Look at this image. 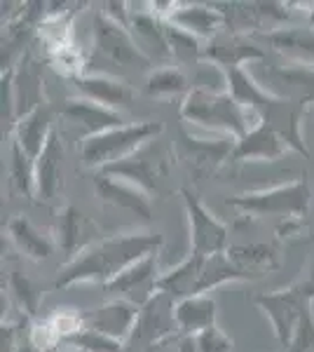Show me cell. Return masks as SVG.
<instances>
[{"mask_svg": "<svg viewBox=\"0 0 314 352\" xmlns=\"http://www.w3.org/2000/svg\"><path fill=\"white\" fill-rule=\"evenodd\" d=\"M162 235L159 232H120V235L104 237L101 242H96L94 247H89L87 252H82L73 261H66L59 268L54 287L56 289H68L82 285V282H96V285H108L111 280H115L120 272H124L129 265H134L136 261L157 254V249L162 247Z\"/></svg>", "mask_w": 314, "mask_h": 352, "instance_id": "cell-1", "label": "cell"}, {"mask_svg": "<svg viewBox=\"0 0 314 352\" xmlns=\"http://www.w3.org/2000/svg\"><path fill=\"white\" fill-rule=\"evenodd\" d=\"M181 118L197 127L235 139H242L251 127L258 124V118L242 109L230 92H207L195 87L181 104Z\"/></svg>", "mask_w": 314, "mask_h": 352, "instance_id": "cell-2", "label": "cell"}, {"mask_svg": "<svg viewBox=\"0 0 314 352\" xmlns=\"http://www.w3.org/2000/svg\"><path fill=\"white\" fill-rule=\"evenodd\" d=\"M162 132H164V124L155 120L122 124V127L108 129L104 134L82 139V144H80V157H82L85 167L101 172V169L129 157L131 153H136L150 139H157Z\"/></svg>", "mask_w": 314, "mask_h": 352, "instance_id": "cell-3", "label": "cell"}, {"mask_svg": "<svg viewBox=\"0 0 314 352\" xmlns=\"http://www.w3.org/2000/svg\"><path fill=\"white\" fill-rule=\"evenodd\" d=\"M171 169H174V148L157 136L141 146L136 153H131L129 157L101 169V174L129 181L141 190H146L148 195H162Z\"/></svg>", "mask_w": 314, "mask_h": 352, "instance_id": "cell-4", "label": "cell"}, {"mask_svg": "<svg viewBox=\"0 0 314 352\" xmlns=\"http://www.w3.org/2000/svg\"><path fill=\"white\" fill-rule=\"evenodd\" d=\"M312 200V190L307 176L291 184L272 186L262 190H249L242 195L227 197V207L237 209L249 217H279V219H302Z\"/></svg>", "mask_w": 314, "mask_h": 352, "instance_id": "cell-5", "label": "cell"}, {"mask_svg": "<svg viewBox=\"0 0 314 352\" xmlns=\"http://www.w3.org/2000/svg\"><path fill=\"white\" fill-rule=\"evenodd\" d=\"M94 50L101 59H106L113 66L139 68V71H148L155 66L141 52V47L131 38L129 28L113 21L104 12H96L94 16Z\"/></svg>", "mask_w": 314, "mask_h": 352, "instance_id": "cell-6", "label": "cell"}, {"mask_svg": "<svg viewBox=\"0 0 314 352\" xmlns=\"http://www.w3.org/2000/svg\"><path fill=\"white\" fill-rule=\"evenodd\" d=\"M188 214V223H190V254L197 256H214V254L227 252V240L230 232L227 226L223 223L199 202V197L190 190H181Z\"/></svg>", "mask_w": 314, "mask_h": 352, "instance_id": "cell-7", "label": "cell"}, {"mask_svg": "<svg viewBox=\"0 0 314 352\" xmlns=\"http://www.w3.org/2000/svg\"><path fill=\"white\" fill-rule=\"evenodd\" d=\"M225 14V31L249 36V31L267 28L265 33L284 28L291 19V5L287 3H216Z\"/></svg>", "mask_w": 314, "mask_h": 352, "instance_id": "cell-8", "label": "cell"}, {"mask_svg": "<svg viewBox=\"0 0 314 352\" xmlns=\"http://www.w3.org/2000/svg\"><path fill=\"white\" fill-rule=\"evenodd\" d=\"M254 303L267 315L272 329H275L277 340L287 350L295 336V329H298L302 310H305V305H312L310 300L300 296V292L293 285L289 289H282V292L260 294V296L254 298Z\"/></svg>", "mask_w": 314, "mask_h": 352, "instance_id": "cell-9", "label": "cell"}, {"mask_svg": "<svg viewBox=\"0 0 314 352\" xmlns=\"http://www.w3.org/2000/svg\"><path fill=\"white\" fill-rule=\"evenodd\" d=\"M237 139L235 136H216V139H197L181 129L179 134V155L183 157L190 167V172L207 179V176L218 172L221 164H225L232 157Z\"/></svg>", "mask_w": 314, "mask_h": 352, "instance_id": "cell-10", "label": "cell"}, {"mask_svg": "<svg viewBox=\"0 0 314 352\" xmlns=\"http://www.w3.org/2000/svg\"><path fill=\"white\" fill-rule=\"evenodd\" d=\"M265 59V50L258 43H254L249 36L242 33H232L223 28L216 33L211 41L204 43L202 61L223 68V71H232V68H244L249 61H262Z\"/></svg>", "mask_w": 314, "mask_h": 352, "instance_id": "cell-11", "label": "cell"}, {"mask_svg": "<svg viewBox=\"0 0 314 352\" xmlns=\"http://www.w3.org/2000/svg\"><path fill=\"white\" fill-rule=\"evenodd\" d=\"M101 240H104V235H101L99 223L92 217L80 212L73 204H68L59 212V219H56V244L68 256V261L80 256V254L87 252L89 247H94Z\"/></svg>", "mask_w": 314, "mask_h": 352, "instance_id": "cell-12", "label": "cell"}, {"mask_svg": "<svg viewBox=\"0 0 314 352\" xmlns=\"http://www.w3.org/2000/svg\"><path fill=\"white\" fill-rule=\"evenodd\" d=\"M262 89L300 106L314 104V66L293 64V61L282 66H267Z\"/></svg>", "mask_w": 314, "mask_h": 352, "instance_id": "cell-13", "label": "cell"}, {"mask_svg": "<svg viewBox=\"0 0 314 352\" xmlns=\"http://www.w3.org/2000/svg\"><path fill=\"white\" fill-rule=\"evenodd\" d=\"M157 254L136 261L134 265H129L124 272H120L115 280H111L106 285V292L117 294V298H124L129 303L144 305L157 294V282L162 275H157Z\"/></svg>", "mask_w": 314, "mask_h": 352, "instance_id": "cell-14", "label": "cell"}, {"mask_svg": "<svg viewBox=\"0 0 314 352\" xmlns=\"http://www.w3.org/2000/svg\"><path fill=\"white\" fill-rule=\"evenodd\" d=\"M94 188H96V195L101 197V202L108 204V207H115V209H122V212L134 214V217H139L144 223H150L153 221L150 195H148L146 190H141L139 186L129 184V181H122V179H115V176H106V174L96 172Z\"/></svg>", "mask_w": 314, "mask_h": 352, "instance_id": "cell-15", "label": "cell"}, {"mask_svg": "<svg viewBox=\"0 0 314 352\" xmlns=\"http://www.w3.org/2000/svg\"><path fill=\"white\" fill-rule=\"evenodd\" d=\"M141 308L124 298H115L108 300V303L99 305L94 310L82 312V324L87 329H94V331L104 333V336H111L115 340H129L131 331L136 327V320H139Z\"/></svg>", "mask_w": 314, "mask_h": 352, "instance_id": "cell-16", "label": "cell"}, {"mask_svg": "<svg viewBox=\"0 0 314 352\" xmlns=\"http://www.w3.org/2000/svg\"><path fill=\"white\" fill-rule=\"evenodd\" d=\"M73 85L82 99H89L113 111L127 109L136 99V92L129 82H124L122 78L108 76V73H82V76L73 78Z\"/></svg>", "mask_w": 314, "mask_h": 352, "instance_id": "cell-17", "label": "cell"}, {"mask_svg": "<svg viewBox=\"0 0 314 352\" xmlns=\"http://www.w3.org/2000/svg\"><path fill=\"white\" fill-rule=\"evenodd\" d=\"M129 33L136 41V45L141 47V52H144L153 64L169 66V61H174L171 59L169 43H167V31H164V19H159L153 10L150 12H148V10H139V12L131 10Z\"/></svg>", "mask_w": 314, "mask_h": 352, "instance_id": "cell-18", "label": "cell"}, {"mask_svg": "<svg viewBox=\"0 0 314 352\" xmlns=\"http://www.w3.org/2000/svg\"><path fill=\"white\" fill-rule=\"evenodd\" d=\"M174 305L176 300H171L167 294L157 292L148 303L141 308L136 327L131 331L129 340H139V343H155L162 336L179 331L174 317Z\"/></svg>", "mask_w": 314, "mask_h": 352, "instance_id": "cell-19", "label": "cell"}, {"mask_svg": "<svg viewBox=\"0 0 314 352\" xmlns=\"http://www.w3.org/2000/svg\"><path fill=\"white\" fill-rule=\"evenodd\" d=\"M61 116H64L66 120L76 122L78 127L85 132V139L127 124L120 111L106 109V106L94 104V101H89V99H82V96L68 99L64 104V109H61Z\"/></svg>", "mask_w": 314, "mask_h": 352, "instance_id": "cell-20", "label": "cell"}, {"mask_svg": "<svg viewBox=\"0 0 314 352\" xmlns=\"http://www.w3.org/2000/svg\"><path fill=\"white\" fill-rule=\"evenodd\" d=\"M287 153H291V148L284 144L282 136L258 122L242 139H237L230 162H254V160L272 162L279 160L282 155H287Z\"/></svg>", "mask_w": 314, "mask_h": 352, "instance_id": "cell-21", "label": "cell"}, {"mask_svg": "<svg viewBox=\"0 0 314 352\" xmlns=\"http://www.w3.org/2000/svg\"><path fill=\"white\" fill-rule=\"evenodd\" d=\"M61 174H64V144L61 134L52 132L47 146L36 157V197L40 202H49L61 188Z\"/></svg>", "mask_w": 314, "mask_h": 352, "instance_id": "cell-22", "label": "cell"}, {"mask_svg": "<svg viewBox=\"0 0 314 352\" xmlns=\"http://www.w3.org/2000/svg\"><path fill=\"white\" fill-rule=\"evenodd\" d=\"M14 141L26 151V155H31L33 160L43 153V148L47 146L49 136L54 132V113L52 106L45 101L38 109H33L31 113H26L24 118H19L14 124Z\"/></svg>", "mask_w": 314, "mask_h": 352, "instance_id": "cell-23", "label": "cell"}, {"mask_svg": "<svg viewBox=\"0 0 314 352\" xmlns=\"http://www.w3.org/2000/svg\"><path fill=\"white\" fill-rule=\"evenodd\" d=\"M169 24L183 28V31L197 36L199 41H211L216 33L225 28V14L216 5H176L174 12L169 14Z\"/></svg>", "mask_w": 314, "mask_h": 352, "instance_id": "cell-24", "label": "cell"}, {"mask_svg": "<svg viewBox=\"0 0 314 352\" xmlns=\"http://www.w3.org/2000/svg\"><path fill=\"white\" fill-rule=\"evenodd\" d=\"M262 41L275 52L284 54L293 64L314 66V28L312 26H284L262 33Z\"/></svg>", "mask_w": 314, "mask_h": 352, "instance_id": "cell-25", "label": "cell"}, {"mask_svg": "<svg viewBox=\"0 0 314 352\" xmlns=\"http://www.w3.org/2000/svg\"><path fill=\"white\" fill-rule=\"evenodd\" d=\"M12 73V99H14V111L16 120L24 118L26 113L38 109L40 104H45L43 96V76H40L38 66L33 64L28 56H24L16 68H10Z\"/></svg>", "mask_w": 314, "mask_h": 352, "instance_id": "cell-26", "label": "cell"}, {"mask_svg": "<svg viewBox=\"0 0 314 352\" xmlns=\"http://www.w3.org/2000/svg\"><path fill=\"white\" fill-rule=\"evenodd\" d=\"M216 300L207 296V294H199V296L183 298L174 305V317L176 327H179L181 336H197L204 329L216 327Z\"/></svg>", "mask_w": 314, "mask_h": 352, "instance_id": "cell-27", "label": "cell"}, {"mask_svg": "<svg viewBox=\"0 0 314 352\" xmlns=\"http://www.w3.org/2000/svg\"><path fill=\"white\" fill-rule=\"evenodd\" d=\"M204 256L190 254L186 261H181L174 270L164 272L157 282V292L167 294L171 300H183L190 296H197V282H199V272H202Z\"/></svg>", "mask_w": 314, "mask_h": 352, "instance_id": "cell-28", "label": "cell"}, {"mask_svg": "<svg viewBox=\"0 0 314 352\" xmlns=\"http://www.w3.org/2000/svg\"><path fill=\"white\" fill-rule=\"evenodd\" d=\"M8 235L14 242V247L31 261H45L52 256L54 252V240L47 232L38 230L24 217H14L8 221Z\"/></svg>", "mask_w": 314, "mask_h": 352, "instance_id": "cell-29", "label": "cell"}, {"mask_svg": "<svg viewBox=\"0 0 314 352\" xmlns=\"http://www.w3.org/2000/svg\"><path fill=\"white\" fill-rule=\"evenodd\" d=\"M242 280H256V275L244 270L242 265H237L227 252L204 256L202 272H199V282H197V296L225 285V282H242Z\"/></svg>", "mask_w": 314, "mask_h": 352, "instance_id": "cell-30", "label": "cell"}, {"mask_svg": "<svg viewBox=\"0 0 314 352\" xmlns=\"http://www.w3.org/2000/svg\"><path fill=\"white\" fill-rule=\"evenodd\" d=\"M227 254L237 265L254 272L256 277L279 268V252L272 244H237V247L227 249Z\"/></svg>", "mask_w": 314, "mask_h": 352, "instance_id": "cell-31", "label": "cell"}, {"mask_svg": "<svg viewBox=\"0 0 314 352\" xmlns=\"http://www.w3.org/2000/svg\"><path fill=\"white\" fill-rule=\"evenodd\" d=\"M146 89L150 96H159V99H164V96H186L190 94V85H188V78L186 73L181 71L179 66L169 64V66H162V68H155V71H150V76H148V82H146Z\"/></svg>", "mask_w": 314, "mask_h": 352, "instance_id": "cell-32", "label": "cell"}, {"mask_svg": "<svg viewBox=\"0 0 314 352\" xmlns=\"http://www.w3.org/2000/svg\"><path fill=\"white\" fill-rule=\"evenodd\" d=\"M164 31H167V43L171 50V59L176 64H202L204 45L197 36L183 31V28L164 21Z\"/></svg>", "mask_w": 314, "mask_h": 352, "instance_id": "cell-33", "label": "cell"}, {"mask_svg": "<svg viewBox=\"0 0 314 352\" xmlns=\"http://www.w3.org/2000/svg\"><path fill=\"white\" fill-rule=\"evenodd\" d=\"M10 181L21 195L36 197V160L26 155L16 141H12L10 148Z\"/></svg>", "mask_w": 314, "mask_h": 352, "instance_id": "cell-34", "label": "cell"}, {"mask_svg": "<svg viewBox=\"0 0 314 352\" xmlns=\"http://www.w3.org/2000/svg\"><path fill=\"white\" fill-rule=\"evenodd\" d=\"M64 343L76 348L78 352H122V340L104 336V333L94 331V329H87V327H82L80 331L64 338Z\"/></svg>", "mask_w": 314, "mask_h": 352, "instance_id": "cell-35", "label": "cell"}, {"mask_svg": "<svg viewBox=\"0 0 314 352\" xmlns=\"http://www.w3.org/2000/svg\"><path fill=\"white\" fill-rule=\"evenodd\" d=\"M8 289L14 296L16 305H19L26 315H36V310L40 305V292L26 275H21L19 270H12L8 277Z\"/></svg>", "mask_w": 314, "mask_h": 352, "instance_id": "cell-36", "label": "cell"}, {"mask_svg": "<svg viewBox=\"0 0 314 352\" xmlns=\"http://www.w3.org/2000/svg\"><path fill=\"white\" fill-rule=\"evenodd\" d=\"M197 352H232V340L227 333H223L218 327L204 329L195 336Z\"/></svg>", "mask_w": 314, "mask_h": 352, "instance_id": "cell-37", "label": "cell"}, {"mask_svg": "<svg viewBox=\"0 0 314 352\" xmlns=\"http://www.w3.org/2000/svg\"><path fill=\"white\" fill-rule=\"evenodd\" d=\"M293 287L298 289L302 298H307L310 303H314V263L310 265V268H307V272L300 277L298 282H295Z\"/></svg>", "mask_w": 314, "mask_h": 352, "instance_id": "cell-38", "label": "cell"}, {"mask_svg": "<svg viewBox=\"0 0 314 352\" xmlns=\"http://www.w3.org/2000/svg\"><path fill=\"white\" fill-rule=\"evenodd\" d=\"M300 228H302L300 219H284L282 223L277 226V237H279V240H289V237L298 235Z\"/></svg>", "mask_w": 314, "mask_h": 352, "instance_id": "cell-39", "label": "cell"}, {"mask_svg": "<svg viewBox=\"0 0 314 352\" xmlns=\"http://www.w3.org/2000/svg\"><path fill=\"white\" fill-rule=\"evenodd\" d=\"M16 343H19V331L14 324H3V352H16Z\"/></svg>", "mask_w": 314, "mask_h": 352, "instance_id": "cell-40", "label": "cell"}, {"mask_svg": "<svg viewBox=\"0 0 314 352\" xmlns=\"http://www.w3.org/2000/svg\"><path fill=\"white\" fill-rule=\"evenodd\" d=\"M176 352H197V343H195V336H181L179 350H176Z\"/></svg>", "mask_w": 314, "mask_h": 352, "instance_id": "cell-41", "label": "cell"}, {"mask_svg": "<svg viewBox=\"0 0 314 352\" xmlns=\"http://www.w3.org/2000/svg\"><path fill=\"white\" fill-rule=\"evenodd\" d=\"M310 8H312V10H310V26L314 28V3L310 5Z\"/></svg>", "mask_w": 314, "mask_h": 352, "instance_id": "cell-42", "label": "cell"}]
</instances>
